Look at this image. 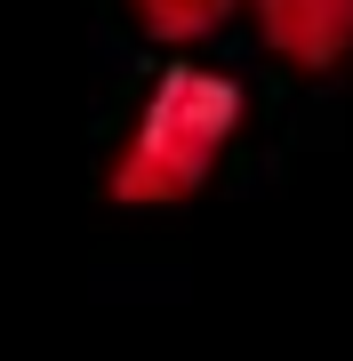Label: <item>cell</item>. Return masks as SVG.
I'll use <instances>...</instances> for the list:
<instances>
[{"label": "cell", "instance_id": "cell-1", "mask_svg": "<svg viewBox=\"0 0 353 361\" xmlns=\"http://www.w3.org/2000/svg\"><path fill=\"white\" fill-rule=\"evenodd\" d=\"M241 113H249V97H241L233 73L193 65V56L169 65L153 80V97L137 104V129H129V145H120L113 169H105V193L120 209H177V201H193L201 185H209V169L225 161Z\"/></svg>", "mask_w": 353, "mask_h": 361}, {"label": "cell", "instance_id": "cell-3", "mask_svg": "<svg viewBox=\"0 0 353 361\" xmlns=\"http://www.w3.org/2000/svg\"><path fill=\"white\" fill-rule=\"evenodd\" d=\"M233 8H241V0H129L137 32H144V40H169V49H193V40L225 32Z\"/></svg>", "mask_w": 353, "mask_h": 361}, {"label": "cell", "instance_id": "cell-2", "mask_svg": "<svg viewBox=\"0 0 353 361\" xmlns=\"http://www.w3.org/2000/svg\"><path fill=\"white\" fill-rule=\"evenodd\" d=\"M257 40L297 73H337L353 56V0H241Z\"/></svg>", "mask_w": 353, "mask_h": 361}]
</instances>
